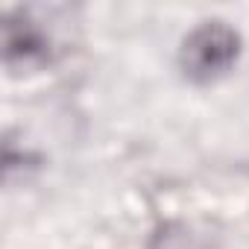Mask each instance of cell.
<instances>
[{
	"label": "cell",
	"mask_w": 249,
	"mask_h": 249,
	"mask_svg": "<svg viewBox=\"0 0 249 249\" xmlns=\"http://www.w3.org/2000/svg\"><path fill=\"white\" fill-rule=\"evenodd\" d=\"M41 12L44 9L21 6L6 15L3 59L12 73H36L59 56V38L50 27V12L47 18H41Z\"/></svg>",
	"instance_id": "7a4b0ae2"
},
{
	"label": "cell",
	"mask_w": 249,
	"mask_h": 249,
	"mask_svg": "<svg viewBox=\"0 0 249 249\" xmlns=\"http://www.w3.org/2000/svg\"><path fill=\"white\" fill-rule=\"evenodd\" d=\"M240 56V36L234 27H229L220 18L196 24L179 47V68L185 79L196 85L217 82L226 76Z\"/></svg>",
	"instance_id": "6da1fadb"
},
{
	"label": "cell",
	"mask_w": 249,
	"mask_h": 249,
	"mask_svg": "<svg viewBox=\"0 0 249 249\" xmlns=\"http://www.w3.org/2000/svg\"><path fill=\"white\" fill-rule=\"evenodd\" d=\"M147 249H217L211 234L199 231L185 220H167L153 229L147 237Z\"/></svg>",
	"instance_id": "3957f363"
}]
</instances>
